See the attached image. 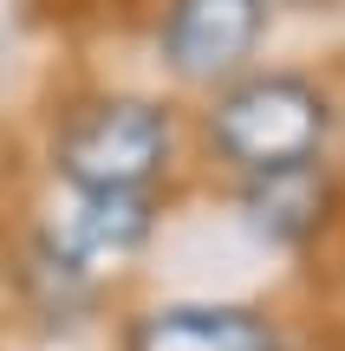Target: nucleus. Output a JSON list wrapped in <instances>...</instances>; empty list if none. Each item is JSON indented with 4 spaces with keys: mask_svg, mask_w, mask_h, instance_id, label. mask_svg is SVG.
Instances as JSON below:
<instances>
[{
    "mask_svg": "<svg viewBox=\"0 0 345 351\" xmlns=\"http://www.w3.org/2000/svg\"><path fill=\"white\" fill-rule=\"evenodd\" d=\"M261 33H267V0H169L156 26L163 72L189 91H222L248 72Z\"/></svg>",
    "mask_w": 345,
    "mask_h": 351,
    "instance_id": "3",
    "label": "nucleus"
},
{
    "mask_svg": "<svg viewBox=\"0 0 345 351\" xmlns=\"http://www.w3.org/2000/svg\"><path fill=\"white\" fill-rule=\"evenodd\" d=\"M156 234V195H91V189H65V202L39 228V254L78 280H98L111 267L137 261Z\"/></svg>",
    "mask_w": 345,
    "mask_h": 351,
    "instance_id": "4",
    "label": "nucleus"
},
{
    "mask_svg": "<svg viewBox=\"0 0 345 351\" xmlns=\"http://www.w3.org/2000/svg\"><path fill=\"white\" fill-rule=\"evenodd\" d=\"M333 137V104L300 72H241L202 104V143L235 176H281L320 163Z\"/></svg>",
    "mask_w": 345,
    "mask_h": 351,
    "instance_id": "2",
    "label": "nucleus"
},
{
    "mask_svg": "<svg viewBox=\"0 0 345 351\" xmlns=\"http://www.w3.org/2000/svg\"><path fill=\"white\" fill-rule=\"evenodd\" d=\"M326 202H333V189H326V169L320 163L281 169V176H248V182H241L248 228H254L261 241H274V247H300V241H313L320 221H326Z\"/></svg>",
    "mask_w": 345,
    "mask_h": 351,
    "instance_id": "6",
    "label": "nucleus"
},
{
    "mask_svg": "<svg viewBox=\"0 0 345 351\" xmlns=\"http://www.w3.org/2000/svg\"><path fill=\"white\" fill-rule=\"evenodd\" d=\"M117 351H281V326L261 306L235 300H169L143 306Z\"/></svg>",
    "mask_w": 345,
    "mask_h": 351,
    "instance_id": "5",
    "label": "nucleus"
},
{
    "mask_svg": "<svg viewBox=\"0 0 345 351\" xmlns=\"http://www.w3.org/2000/svg\"><path fill=\"white\" fill-rule=\"evenodd\" d=\"M46 163L65 189L91 195H156L176 169V111L143 91H98L78 98L52 124Z\"/></svg>",
    "mask_w": 345,
    "mask_h": 351,
    "instance_id": "1",
    "label": "nucleus"
}]
</instances>
